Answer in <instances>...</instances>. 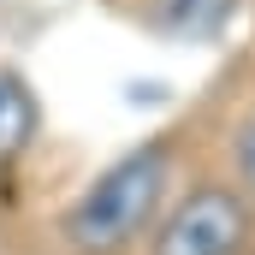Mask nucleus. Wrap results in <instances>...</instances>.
Listing matches in <instances>:
<instances>
[{"label": "nucleus", "instance_id": "1", "mask_svg": "<svg viewBox=\"0 0 255 255\" xmlns=\"http://www.w3.org/2000/svg\"><path fill=\"white\" fill-rule=\"evenodd\" d=\"M184 190V130H160L107 160L54 214L60 255H142L160 214Z\"/></svg>", "mask_w": 255, "mask_h": 255}, {"label": "nucleus", "instance_id": "2", "mask_svg": "<svg viewBox=\"0 0 255 255\" xmlns=\"http://www.w3.org/2000/svg\"><path fill=\"white\" fill-rule=\"evenodd\" d=\"M142 255H255V208L220 172H196L160 214Z\"/></svg>", "mask_w": 255, "mask_h": 255}, {"label": "nucleus", "instance_id": "3", "mask_svg": "<svg viewBox=\"0 0 255 255\" xmlns=\"http://www.w3.org/2000/svg\"><path fill=\"white\" fill-rule=\"evenodd\" d=\"M119 12L166 42H220L244 0H119Z\"/></svg>", "mask_w": 255, "mask_h": 255}, {"label": "nucleus", "instance_id": "4", "mask_svg": "<svg viewBox=\"0 0 255 255\" xmlns=\"http://www.w3.org/2000/svg\"><path fill=\"white\" fill-rule=\"evenodd\" d=\"M42 136V95L18 65L0 60V172H12Z\"/></svg>", "mask_w": 255, "mask_h": 255}, {"label": "nucleus", "instance_id": "5", "mask_svg": "<svg viewBox=\"0 0 255 255\" xmlns=\"http://www.w3.org/2000/svg\"><path fill=\"white\" fill-rule=\"evenodd\" d=\"M214 172L255 208V101H244V107L232 113V125L220 136V166H214Z\"/></svg>", "mask_w": 255, "mask_h": 255}, {"label": "nucleus", "instance_id": "6", "mask_svg": "<svg viewBox=\"0 0 255 255\" xmlns=\"http://www.w3.org/2000/svg\"><path fill=\"white\" fill-rule=\"evenodd\" d=\"M0 255H6V250H0Z\"/></svg>", "mask_w": 255, "mask_h": 255}]
</instances>
